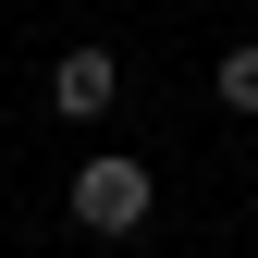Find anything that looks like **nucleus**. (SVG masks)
<instances>
[{"label":"nucleus","mask_w":258,"mask_h":258,"mask_svg":"<svg viewBox=\"0 0 258 258\" xmlns=\"http://www.w3.org/2000/svg\"><path fill=\"white\" fill-rule=\"evenodd\" d=\"M74 221H86V234H136V221H148V160L99 148V160L74 172Z\"/></svg>","instance_id":"obj_1"},{"label":"nucleus","mask_w":258,"mask_h":258,"mask_svg":"<svg viewBox=\"0 0 258 258\" xmlns=\"http://www.w3.org/2000/svg\"><path fill=\"white\" fill-rule=\"evenodd\" d=\"M111 99H123V61H111V49H61V61H49V111H61V123H99Z\"/></svg>","instance_id":"obj_2"},{"label":"nucleus","mask_w":258,"mask_h":258,"mask_svg":"<svg viewBox=\"0 0 258 258\" xmlns=\"http://www.w3.org/2000/svg\"><path fill=\"white\" fill-rule=\"evenodd\" d=\"M221 111H246V123H258V37H246V49H221Z\"/></svg>","instance_id":"obj_3"}]
</instances>
